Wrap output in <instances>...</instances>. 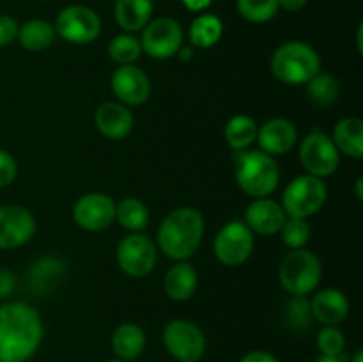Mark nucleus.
<instances>
[{
    "label": "nucleus",
    "instance_id": "58836bf2",
    "mask_svg": "<svg viewBox=\"0 0 363 362\" xmlns=\"http://www.w3.org/2000/svg\"><path fill=\"white\" fill-rule=\"evenodd\" d=\"M308 4V0H279L280 9L289 11V13H298Z\"/></svg>",
    "mask_w": 363,
    "mask_h": 362
},
{
    "label": "nucleus",
    "instance_id": "6e6552de",
    "mask_svg": "<svg viewBox=\"0 0 363 362\" xmlns=\"http://www.w3.org/2000/svg\"><path fill=\"white\" fill-rule=\"evenodd\" d=\"M116 261L121 272L133 279L147 277L158 261V247L144 233H130L119 241L116 251Z\"/></svg>",
    "mask_w": 363,
    "mask_h": 362
},
{
    "label": "nucleus",
    "instance_id": "a19ab883",
    "mask_svg": "<svg viewBox=\"0 0 363 362\" xmlns=\"http://www.w3.org/2000/svg\"><path fill=\"white\" fill-rule=\"evenodd\" d=\"M315 362H350L344 353L339 355H319V358Z\"/></svg>",
    "mask_w": 363,
    "mask_h": 362
},
{
    "label": "nucleus",
    "instance_id": "393cba45",
    "mask_svg": "<svg viewBox=\"0 0 363 362\" xmlns=\"http://www.w3.org/2000/svg\"><path fill=\"white\" fill-rule=\"evenodd\" d=\"M55 38L57 34L53 23L43 20V18H32L20 25L16 41L20 43L21 48L28 50V52H41V50L48 48L55 41Z\"/></svg>",
    "mask_w": 363,
    "mask_h": 362
},
{
    "label": "nucleus",
    "instance_id": "7c9ffc66",
    "mask_svg": "<svg viewBox=\"0 0 363 362\" xmlns=\"http://www.w3.org/2000/svg\"><path fill=\"white\" fill-rule=\"evenodd\" d=\"M311 226L305 219H294V216H287L284 222L282 229H280V236H282L284 245L289 251H296V248H305V245L311 240Z\"/></svg>",
    "mask_w": 363,
    "mask_h": 362
},
{
    "label": "nucleus",
    "instance_id": "49530a36",
    "mask_svg": "<svg viewBox=\"0 0 363 362\" xmlns=\"http://www.w3.org/2000/svg\"><path fill=\"white\" fill-rule=\"evenodd\" d=\"M43 2H53V0H43Z\"/></svg>",
    "mask_w": 363,
    "mask_h": 362
},
{
    "label": "nucleus",
    "instance_id": "ddd939ff",
    "mask_svg": "<svg viewBox=\"0 0 363 362\" xmlns=\"http://www.w3.org/2000/svg\"><path fill=\"white\" fill-rule=\"evenodd\" d=\"M34 213L21 204H0V251L23 247L34 238Z\"/></svg>",
    "mask_w": 363,
    "mask_h": 362
},
{
    "label": "nucleus",
    "instance_id": "5701e85b",
    "mask_svg": "<svg viewBox=\"0 0 363 362\" xmlns=\"http://www.w3.org/2000/svg\"><path fill=\"white\" fill-rule=\"evenodd\" d=\"M145 332L133 322L121 323L112 334V350L121 361H135L145 350Z\"/></svg>",
    "mask_w": 363,
    "mask_h": 362
},
{
    "label": "nucleus",
    "instance_id": "20e7f679",
    "mask_svg": "<svg viewBox=\"0 0 363 362\" xmlns=\"http://www.w3.org/2000/svg\"><path fill=\"white\" fill-rule=\"evenodd\" d=\"M273 77L286 85H305L321 71V57L303 41L282 43L269 60Z\"/></svg>",
    "mask_w": 363,
    "mask_h": 362
},
{
    "label": "nucleus",
    "instance_id": "2f4dec72",
    "mask_svg": "<svg viewBox=\"0 0 363 362\" xmlns=\"http://www.w3.org/2000/svg\"><path fill=\"white\" fill-rule=\"evenodd\" d=\"M315 343L321 355H339L344 351L346 337L337 325H325L319 330Z\"/></svg>",
    "mask_w": 363,
    "mask_h": 362
},
{
    "label": "nucleus",
    "instance_id": "a878e982",
    "mask_svg": "<svg viewBox=\"0 0 363 362\" xmlns=\"http://www.w3.org/2000/svg\"><path fill=\"white\" fill-rule=\"evenodd\" d=\"M257 123L254 117L247 116V114H236L227 121L225 128H223V137H225L227 144L234 151H245L250 149L257 138Z\"/></svg>",
    "mask_w": 363,
    "mask_h": 362
},
{
    "label": "nucleus",
    "instance_id": "b1692460",
    "mask_svg": "<svg viewBox=\"0 0 363 362\" xmlns=\"http://www.w3.org/2000/svg\"><path fill=\"white\" fill-rule=\"evenodd\" d=\"M223 35V21L213 13H201L188 28L190 46L199 50L213 48Z\"/></svg>",
    "mask_w": 363,
    "mask_h": 362
},
{
    "label": "nucleus",
    "instance_id": "f8f14e48",
    "mask_svg": "<svg viewBox=\"0 0 363 362\" xmlns=\"http://www.w3.org/2000/svg\"><path fill=\"white\" fill-rule=\"evenodd\" d=\"M255 234L243 220H230L216 233L213 241L215 258L225 266H241L254 252Z\"/></svg>",
    "mask_w": 363,
    "mask_h": 362
},
{
    "label": "nucleus",
    "instance_id": "dca6fc26",
    "mask_svg": "<svg viewBox=\"0 0 363 362\" xmlns=\"http://www.w3.org/2000/svg\"><path fill=\"white\" fill-rule=\"evenodd\" d=\"M261 151L272 156H282L293 151L298 144V130L293 121L286 117H273L257 128V138Z\"/></svg>",
    "mask_w": 363,
    "mask_h": 362
},
{
    "label": "nucleus",
    "instance_id": "f3484780",
    "mask_svg": "<svg viewBox=\"0 0 363 362\" xmlns=\"http://www.w3.org/2000/svg\"><path fill=\"white\" fill-rule=\"evenodd\" d=\"M286 220L287 215L280 202L269 197H259L247 206L243 222L254 234L273 236V234L280 233Z\"/></svg>",
    "mask_w": 363,
    "mask_h": 362
},
{
    "label": "nucleus",
    "instance_id": "f257e3e1",
    "mask_svg": "<svg viewBox=\"0 0 363 362\" xmlns=\"http://www.w3.org/2000/svg\"><path fill=\"white\" fill-rule=\"evenodd\" d=\"M45 336L38 309L21 300L0 305V362H27Z\"/></svg>",
    "mask_w": 363,
    "mask_h": 362
},
{
    "label": "nucleus",
    "instance_id": "aec40b11",
    "mask_svg": "<svg viewBox=\"0 0 363 362\" xmlns=\"http://www.w3.org/2000/svg\"><path fill=\"white\" fill-rule=\"evenodd\" d=\"M199 287V273L188 261H176L163 277V291L174 302H186Z\"/></svg>",
    "mask_w": 363,
    "mask_h": 362
},
{
    "label": "nucleus",
    "instance_id": "9b49d317",
    "mask_svg": "<svg viewBox=\"0 0 363 362\" xmlns=\"http://www.w3.org/2000/svg\"><path fill=\"white\" fill-rule=\"evenodd\" d=\"M300 163L305 169V174L325 180L339 169L340 153L337 151L330 135H326L325 131L312 130L311 133L305 135L300 144Z\"/></svg>",
    "mask_w": 363,
    "mask_h": 362
},
{
    "label": "nucleus",
    "instance_id": "423d86ee",
    "mask_svg": "<svg viewBox=\"0 0 363 362\" xmlns=\"http://www.w3.org/2000/svg\"><path fill=\"white\" fill-rule=\"evenodd\" d=\"M326 199H328V187L325 181L311 174H301L287 185L280 206L287 216L308 220L312 215L321 212Z\"/></svg>",
    "mask_w": 363,
    "mask_h": 362
},
{
    "label": "nucleus",
    "instance_id": "79ce46f5",
    "mask_svg": "<svg viewBox=\"0 0 363 362\" xmlns=\"http://www.w3.org/2000/svg\"><path fill=\"white\" fill-rule=\"evenodd\" d=\"M363 23L358 25V31H357V45H358V52H363Z\"/></svg>",
    "mask_w": 363,
    "mask_h": 362
},
{
    "label": "nucleus",
    "instance_id": "0eeeda50",
    "mask_svg": "<svg viewBox=\"0 0 363 362\" xmlns=\"http://www.w3.org/2000/svg\"><path fill=\"white\" fill-rule=\"evenodd\" d=\"M53 28L60 39L71 45H89L101 34V18L92 7L73 4L57 14Z\"/></svg>",
    "mask_w": 363,
    "mask_h": 362
},
{
    "label": "nucleus",
    "instance_id": "c756f323",
    "mask_svg": "<svg viewBox=\"0 0 363 362\" xmlns=\"http://www.w3.org/2000/svg\"><path fill=\"white\" fill-rule=\"evenodd\" d=\"M236 9L250 23H268L279 14V0H236Z\"/></svg>",
    "mask_w": 363,
    "mask_h": 362
},
{
    "label": "nucleus",
    "instance_id": "e433bc0d",
    "mask_svg": "<svg viewBox=\"0 0 363 362\" xmlns=\"http://www.w3.org/2000/svg\"><path fill=\"white\" fill-rule=\"evenodd\" d=\"M14 290V277L9 272L0 270V298L7 297Z\"/></svg>",
    "mask_w": 363,
    "mask_h": 362
},
{
    "label": "nucleus",
    "instance_id": "f704fd0d",
    "mask_svg": "<svg viewBox=\"0 0 363 362\" xmlns=\"http://www.w3.org/2000/svg\"><path fill=\"white\" fill-rule=\"evenodd\" d=\"M289 316L294 325H305V323H308V319L312 318L308 300H305V297H294L293 304L289 307Z\"/></svg>",
    "mask_w": 363,
    "mask_h": 362
},
{
    "label": "nucleus",
    "instance_id": "ea45409f",
    "mask_svg": "<svg viewBox=\"0 0 363 362\" xmlns=\"http://www.w3.org/2000/svg\"><path fill=\"white\" fill-rule=\"evenodd\" d=\"M177 57H179V60H183V62H188V60L194 59V46H181L179 52L176 53Z\"/></svg>",
    "mask_w": 363,
    "mask_h": 362
},
{
    "label": "nucleus",
    "instance_id": "4be33fe9",
    "mask_svg": "<svg viewBox=\"0 0 363 362\" xmlns=\"http://www.w3.org/2000/svg\"><path fill=\"white\" fill-rule=\"evenodd\" d=\"M332 141L340 155L350 158H363V121L360 117H344L335 124Z\"/></svg>",
    "mask_w": 363,
    "mask_h": 362
},
{
    "label": "nucleus",
    "instance_id": "f03ea898",
    "mask_svg": "<svg viewBox=\"0 0 363 362\" xmlns=\"http://www.w3.org/2000/svg\"><path fill=\"white\" fill-rule=\"evenodd\" d=\"M204 227V216L197 208L181 206L162 220L155 243L172 261H186L201 247Z\"/></svg>",
    "mask_w": 363,
    "mask_h": 362
},
{
    "label": "nucleus",
    "instance_id": "4c0bfd02",
    "mask_svg": "<svg viewBox=\"0 0 363 362\" xmlns=\"http://www.w3.org/2000/svg\"><path fill=\"white\" fill-rule=\"evenodd\" d=\"M181 4H183L188 11H191V13L201 14L206 13V11L211 7L213 0H181Z\"/></svg>",
    "mask_w": 363,
    "mask_h": 362
},
{
    "label": "nucleus",
    "instance_id": "c85d7f7f",
    "mask_svg": "<svg viewBox=\"0 0 363 362\" xmlns=\"http://www.w3.org/2000/svg\"><path fill=\"white\" fill-rule=\"evenodd\" d=\"M108 57L119 66H126V64H135L142 57V46L140 39L137 35L130 34V32H123L117 34L116 38L110 39L108 46H106Z\"/></svg>",
    "mask_w": 363,
    "mask_h": 362
},
{
    "label": "nucleus",
    "instance_id": "39448f33",
    "mask_svg": "<svg viewBox=\"0 0 363 362\" xmlns=\"http://www.w3.org/2000/svg\"><path fill=\"white\" fill-rule=\"evenodd\" d=\"M323 263L308 248H296L284 256L279 266L280 286L293 297H307L318 290Z\"/></svg>",
    "mask_w": 363,
    "mask_h": 362
},
{
    "label": "nucleus",
    "instance_id": "c03bdc74",
    "mask_svg": "<svg viewBox=\"0 0 363 362\" xmlns=\"http://www.w3.org/2000/svg\"><path fill=\"white\" fill-rule=\"evenodd\" d=\"M351 362H363V351H362V350H358L357 353H354L353 361H351Z\"/></svg>",
    "mask_w": 363,
    "mask_h": 362
},
{
    "label": "nucleus",
    "instance_id": "cd10ccee",
    "mask_svg": "<svg viewBox=\"0 0 363 362\" xmlns=\"http://www.w3.org/2000/svg\"><path fill=\"white\" fill-rule=\"evenodd\" d=\"M307 89V96L314 105L318 106H330L337 102L339 98V80H337L333 75L323 73L319 71L318 75L311 78V80L305 84Z\"/></svg>",
    "mask_w": 363,
    "mask_h": 362
},
{
    "label": "nucleus",
    "instance_id": "6ab92c4d",
    "mask_svg": "<svg viewBox=\"0 0 363 362\" xmlns=\"http://www.w3.org/2000/svg\"><path fill=\"white\" fill-rule=\"evenodd\" d=\"M312 318L323 325H339L350 314V300L346 295L335 287H325L318 291L308 302Z\"/></svg>",
    "mask_w": 363,
    "mask_h": 362
},
{
    "label": "nucleus",
    "instance_id": "4468645a",
    "mask_svg": "<svg viewBox=\"0 0 363 362\" xmlns=\"http://www.w3.org/2000/svg\"><path fill=\"white\" fill-rule=\"evenodd\" d=\"M73 220L80 229L98 233L116 220V202L103 192H89L74 202Z\"/></svg>",
    "mask_w": 363,
    "mask_h": 362
},
{
    "label": "nucleus",
    "instance_id": "9d476101",
    "mask_svg": "<svg viewBox=\"0 0 363 362\" xmlns=\"http://www.w3.org/2000/svg\"><path fill=\"white\" fill-rule=\"evenodd\" d=\"M163 346L179 362H199L204 357L206 336L190 319H172L163 329Z\"/></svg>",
    "mask_w": 363,
    "mask_h": 362
},
{
    "label": "nucleus",
    "instance_id": "37998d69",
    "mask_svg": "<svg viewBox=\"0 0 363 362\" xmlns=\"http://www.w3.org/2000/svg\"><path fill=\"white\" fill-rule=\"evenodd\" d=\"M362 185H363V180H362V177H358V180H357V187H354V194H357V199H358V201H362V199H363Z\"/></svg>",
    "mask_w": 363,
    "mask_h": 362
},
{
    "label": "nucleus",
    "instance_id": "c9c22d12",
    "mask_svg": "<svg viewBox=\"0 0 363 362\" xmlns=\"http://www.w3.org/2000/svg\"><path fill=\"white\" fill-rule=\"evenodd\" d=\"M240 362H279V358H277L275 355L268 353V351L255 350V351H250V353L245 355Z\"/></svg>",
    "mask_w": 363,
    "mask_h": 362
},
{
    "label": "nucleus",
    "instance_id": "412c9836",
    "mask_svg": "<svg viewBox=\"0 0 363 362\" xmlns=\"http://www.w3.org/2000/svg\"><path fill=\"white\" fill-rule=\"evenodd\" d=\"M152 13H155L152 0H116L113 6V18L117 25L130 34L140 32L152 20Z\"/></svg>",
    "mask_w": 363,
    "mask_h": 362
},
{
    "label": "nucleus",
    "instance_id": "473e14b6",
    "mask_svg": "<svg viewBox=\"0 0 363 362\" xmlns=\"http://www.w3.org/2000/svg\"><path fill=\"white\" fill-rule=\"evenodd\" d=\"M18 174V163L14 156L6 149H0V188L13 185Z\"/></svg>",
    "mask_w": 363,
    "mask_h": 362
},
{
    "label": "nucleus",
    "instance_id": "7ed1b4c3",
    "mask_svg": "<svg viewBox=\"0 0 363 362\" xmlns=\"http://www.w3.org/2000/svg\"><path fill=\"white\" fill-rule=\"evenodd\" d=\"M236 183L243 194L252 199L269 197L277 190L280 181V169L275 156L261 149L238 151L234 158Z\"/></svg>",
    "mask_w": 363,
    "mask_h": 362
},
{
    "label": "nucleus",
    "instance_id": "bb28decb",
    "mask_svg": "<svg viewBox=\"0 0 363 362\" xmlns=\"http://www.w3.org/2000/svg\"><path fill=\"white\" fill-rule=\"evenodd\" d=\"M116 220L130 233H142L149 224V209L137 197H124L116 204Z\"/></svg>",
    "mask_w": 363,
    "mask_h": 362
},
{
    "label": "nucleus",
    "instance_id": "2eb2a0df",
    "mask_svg": "<svg viewBox=\"0 0 363 362\" xmlns=\"http://www.w3.org/2000/svg\"><path fill=\"white\" fill-rule=\"evenodd\" d=\"M110 89L117 102L126 106H140L151 98V80L137 64L119 66L110 77Z\"/></svg>",
    "mask_w": 363,
    "mask_h": 362
},
{
    "label": "nucleus",
    "instance_id": "a211bd4d",
    "mask_svg": "<svg viewBox=\"0 0 363 362\" xmlns=\"http://www.w3.org/2000/svg\"><path fill=\"white\" fill-rule=\"evenodd\" d=\"M94 124L108 141H123L133 130L135 117L130 106L119 102H105L94 112Z\"/></svg>",
    "mask_w": 363,
    "mask_h": 362
},
{
    "label": "nucleus",
    "instance_id": "a18cd8bd",
    "mask_svg": "<svg viewBox=\"0 0 363 362\" xmlns=\"http://www.w3.org/2000/svg\"><path fill=\"white\" fill-rule=\"evenodd\" d=\"M106 362H128V361H121V358H116V361H106Z\"/></svg>",
    "mask_w": 363,
    "mask_h": 362
},
{
    "label": "nucleus",
    "instance_id": "1a4fd4ad",
    "mask_svg": "<svg viewBox=\"0 0 363 362\" xmlns=\"http://www.w3.org/2000/svg\"><path fill=\"white\" fill-rule=\"evenodd\" d=\"M140 34L142 52L151 59L165 60L176 55L184 43L183 27L170 16H160L149 21Z\"/></svg>",
    "mask_w": 363,
    "mask_h": 362
},
{
    "label": "nucleus",
    "instance_id": "72a5a7b5",
    "mask_svg": "<svg viewBox=\"0 0 363 362\" xmlns=\"http://www.w3.org/2000/svg\"><path fill=\"white\" fill-rule=\"evenodd\" d=\"M20 23L11 14H0V48L9 46L16 41Z\"/></svg>",
    "mask_w": 363,
    "mask_h": 362
}]
</instances>
